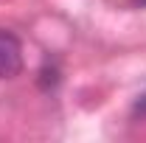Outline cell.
Returning a JSON list of instances; mask_svg holds the SVG:
<instances>
[{
    "instance_id": "277c9868",
    "label": "cell",
    "mask_w": 146,
    "mask_h": 143,
    "mask_svg": "<svg viewBox=\"0 0 146 143\" xmlns=\"http://www.w3.org/2000/svg\"><path fill=\"white\" fill-rule=\"evenodd\" d=\"M132 3H135V6H146V0H132Z\"/></svg>"
},
{
    "instance_id": "7a4b0ae2",
    "label": "cell",
    "mask_w": 146,
    "mask_h": 143,
    "mask_svg": "<svg viewBox=\"0 0 146 143\" xmlns=\"http://www.w3.org/2000/svg\"><path fill=\"white\" fill-rule=\"evenodd\" d=\"M39 84H42V90H54L56 84H59V70H56V65H48V62H45V68L39 70Z\"/></svg>"
},
{
    "instance_id": "6da1fadb",
    "label": "cell",
    "mask_w": 146,
    "mask_h": 143,
    "mask_svg": "<svg viewBox=\"0 0 146 143\" xmlns=\"http://www.w3.org/2000/svg\"><path fill=\"white\" fill-rule=\"evenodd\" d=\"M23 70V45L11 31L0 28V79H14Z\"/></svg>"
},
{
    "instance_id": "3957f363",
    "label": "cell",
    "mask_w": 146,
    "mask_h": 143,
    "mask_svg": "<svg viewBox=\"0 0 146 143\" xmlns=\"http://www.w3.org/2000/svg\"><path fill=\"white\" fill-rule=\"evenodd\" d=\"M132 115H135V118H146V93H141V95L135 98V104H132Z\"/></svg>"
}]
</instances>
